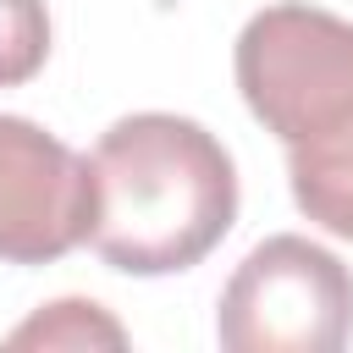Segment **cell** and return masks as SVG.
<instances>
[{
  "instance_id": "cell-1",
  "label": "cell",
  "mask_w": 353,
  "mask_h": 353,
  "mask_svg": "<svg viewBox=\"0 0 353 353\" xmlns=\"http://www.w3.org/2000/svg\"><path fill=\"white\" fill-rule=\"evenodd\" d=\"M88 248L121 276L193 270L237 221V165L193 116L138 110L88 154Z\"/></svg>"
},
{
  "instance_id": "cell-2",
  "label": "cell",
  "mask_w": 353,
  "mask_h": 353,
  "mask_svg": "<svg viewBox=\"0 0 353 353\" xmlns=\"http://www.w3.org/2000/svg\"><path fill=\"white\" fill-rule=\"evenodd\" d=\"M248 116L287 149L292 204L353 243V22L303 0L265 6L232 50Z\"/></svg>"
},
{
  "instance_id": "cell-3",
  "label": "cell",
  "mask_w": 353,
  "mask_h": 353,
  "mask_svg": "<svg viewBox=\"0 0 353 353\" xmlns=\"http://www.w3.org/2000/svg\"><path fill=\"white\" fill-rule=\"evenodd\" d=\"M347 336L353 270L298 232L254 243L215 303V342L226 353H336Z\"/></svg>"
},
{
  "instance_id": "cell-4",
  "label": "cell",
  "mask_w": 353,
  "mask_h": 353,
  "mask_svg": "<svg viewBox=\"0 0 353 353\" xmlns=\"http://www.w3.org/2000/svg\"><path fill=\"white\" fill-rule=\"evenodd\" d=\"M88 160L28 116H0V265H50L88 243Z\"/></svg>"
},
{
  "instance_id": "cell-5",
  "label": "cell",
  "mask_w": 353,
  "mask_h": 353,
  "mask_svg": "<svg viewBox=\"0 0 353 353\" xmlns=\"http://www.w3.org/2000/svg\"><path fill=\"white\" fill-rule=\"evenodd\" d=\"M121 342L127 331L88 298H55L6 336V347H121Z\"/></svg>"
},
{
  "instance_id": "cell-6",
  "label": "cell",
  "mask_w": 353,
  "mask_h": 353,
  "mask_svg": "<svg viewBox=\"0 0 353 353\" xmlns=\"http://www.w3.org/2000/svg\"><path fill=\"white\" fill-rule=\"evenodd\" d=\"M50 61L44 0H0V88H22Z\"/></svg>"
}]
</instances>
